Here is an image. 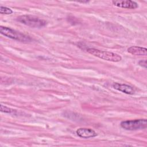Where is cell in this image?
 Masks as SVG:
<instances>
[{
  "instance_id": "1",
  "label": "cell",
  "mask_w": 147,
  "mask_h": 147,
  "mask_svg": "<svg viewBox=\"0 0 147 147\" xmlns=\"http://www.w3.org/2000/svg\"><path fill=\"white\" fill-rule=\"evenodd\" d=\"M87 51L94 56L109 61L118 62L122 60V57L119 55L111 52L101 51L95 48H88Z\"/></svg>"
},
{
  "instance_id": "2",
  "label": "cell",
  "mask_w": 147,
  "mask_h": 147,
  "mask_svg": "<svg viewBox=\"0 0 147 147\" xmlns=\"http://www.w3.org/2000/svg\"><path fill=\"white\" fill-rule=\"evenodd\" d=\"M0 33L5 36L21 42H28L32 40L29 36L8 27L1 26L0 27Z\"/></svg>"
},
{
  "instance_id": "3",
  "label": "cell",
  "mask_w": 147,
  "mask_h": 147,
  "mask_svg": "<svg viewBox=\"0 0 147 147\" xmlns=\"http://www.w3.org/2000/svg\"><path fill=\"white\" fill-rule=\"evenodd\" d=\"M17 21L32 28H42L47 25V22L36 16L23 15L17 18Z\"/></svg>"
},
{
  "instance_id": "4",
  "label": "cell",
  "mask_w": 147,
  "mask_h": 147,
  "mask_svg": "<svg viewBox=\"0 0 147 147\" xmlns=\"http://www.w3.org/2000/svg\"><path fill=\"white\" fill-rule=\"evenodd\" d=\"M121 126L123 129L127 130L143 129L147 126V121L146 119L123 121L121 122Z\"/></svg>"
},
{
  "instance_id": "5",
  "label": "cell",
  "mask_w": 147,
  "mask_h": 147,
  "mask_svg": "<svg viewBox=\"0 0 147 147\" xmlns=\"http://www.w3.org/2000/svg\"><path fill=\"white\" fill-rule=\"evenodd\" d=\"M113 3L114 6L118 7L135 9L138 7V4L131 0H123V1H113Z\"/></svg>"
},
{
  "instance_id": "6",
  "label": "cell",
  "mask_w": 147,
  "mask_h": 147,
  "mask_svg": "<svg viewBox=\"0 0 147 147\" xmlns=\"http://www.w3.org/2000/svg\"><path fill=\"white\" fill-rule=\"evenodd\" d=\"M76 133L79 137L83 138H92L97 136L96 133L93 129L90 128L81 127L78 129Z\"/></svg>"
},
{
  "instance_id": "7",
  "label": "cell",
  "mask_w": 147,
  "mask_h": 147,
  "mask_svg": "<svg viewBox=\"0 0 147 147\" xmlns=\"http://www.w3.org/2000/svg\"><path fill=\"white\" fill-rule=\"evenodd\" d=\"M113 87L114 89L127 94L132 95L135 92V90L133 87L125 84H119L118 83H115L113 84Z\"/></svg>"
},
{
  "instance_id": "8",
  "label": "cell",
  "mask_w": 147,
  "mask_h": 147,
  "mask_svg": "<svg viewBox=\"0 0 147 147\" xmlns=\"http://www.w3.org/2000/svg\"><path fill=\"white\" fill-rule=\"evenodd\" d=\"M127 52L131 55L136 56H146L147 55V49L146 48L131 46L127 49Z\"/></svg>"
},
{
  "instance_id": "9",
  "label": "cell",
  "mask_w": 147,
  "mask_h": 147,
  "mask_svg": "<svg viewBox=\"0 0 147 147\" xmlns=\"http://www.w3.org/2000/svg\"><path fill=\"white\" fill-rule=\"evenodd\" d=\"M0 13L3 14H11L13 11L10 8L1 6L0 7Z\"/></svg>"
},
{
  "instance_id": "10",
  "label": "cell",
  "mask_w": 147,
  "mask_h": 147,
  "mask_svg": "<svg viewBox=\"0 0 147 147\" xmlns=\"http://www.w3.org/2000/svg\"><path fill=\"white\" fill-rule=\"evenodd\" d=\"M0 109H1V112H3L5 113H11L14 111V110H13L11 108H9L8 107H6L5 106L2 105L0 106Z\"/></svg>"
},
{
  "instance_id": "11",
  "label": "cell",
  "mask_w": 147,
  "mask_h": 147,
  "mask_svg": "<svg viewBox=\"0 0 147 147\" xmlns=\"http://www.w3.org/2000/svg\"><path fill=\"white\" fill-rule=\"evenodd\" d=\"M138 64L140 66L145 68H146L147 67V63H146V60H140L139 62H138Z\"/></svg>"
}]
</instances>
